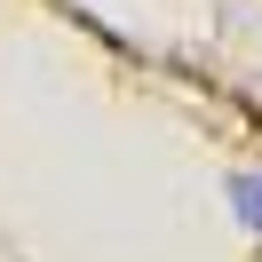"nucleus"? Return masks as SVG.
Listing matches in <instances>:
<instances>
[{
  "label": "nucleus",
  "mask_w": 262,
  "mask_h": 262,
  "mask_svg": "<svg viewBox=\"0 0 262 262\" xmlns=\"http://www.w3.org/2000/svg\"><path fill=\"white\" fill-rule=\"evenodd\" d=\"M230 191H238V223H246V230H262V175H238Z\"/></svg>",
  "instance_id": "obj_1"
}]
</instances>
